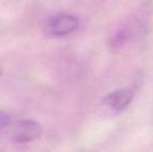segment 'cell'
<instances>
[{
	"label": "cell",
	"mask_w": 153,
	"mask_h": 152,
	"mask_svg": "<svg viewBox=\"0 0 153 152\" xmlns=\"http://www.w3.org/2000/svg\"><path fill=\"white\" fill-rule=\"evenodd\" d=\"M42 133V127L33 120H21L13 128V139L18 143H27L36 140Z\"/></svg>",
	"instance_id": "cell-1"
},
{
	"label": "cell",
	"mask_w": 153,
	"mask_h": 152,
	"mask_svg": "<svg viewBox=\"0 0 153 152\" xmlns=\"http://www.w3.org/2000/svg\"><path fill=\"white\" fill-rule=\"evenodd\" d=\"M78 19L72 15H59L51 19L49 29L51 33L57 37H62L72 33L78 27Z\"/></svg>",
	"instance_id": "cell-2"
},
{
	"label": "cell",
	"mask_w": 153,
	"mask_h": 152,
	"mask_svg": "<svg viewBox=\"0 0 153 152\" xmlns=\"http://www.w3.org/2000/svg\"><path fill=\"white\" fill-rule=\"evenodd\" d=\"M133 98V92L129 89H119L107 94L104 103L116 112H121L130 104Z\"/></svg>",
	"instance_id": "cell-3"
},
{
	"label": "cell",
	"mask_w": 153,
	"mask_h": 152,
	"mask_svg": "<svg viewBox=\"0 0 153 152\" xmlns=\"http://www.w3.org/2000/svg\"><path fill=\"white\" fill-rule=\"evenodd\" d=\"M10 120V116L6 114V113L0 110V130L3 129L4 127H6L8 125Z\"/></svg>",
	"instance_id": "cell-4"
}]
</instances>
